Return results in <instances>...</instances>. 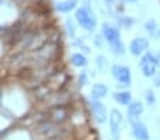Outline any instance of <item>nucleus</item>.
I'll use <instances>...</instances> for the list:
<instances>
[{
  "label": "nucleus",
  "instance_id": "f257e3e1",
  "mask_svg": "<svg viewBox=\"0 0 160 140\" xmlns=\"http://www.w3.org/2000/svg\"><path fill=\"white\" fill-rule=\"evenodd\" d=\"M159 67H160V61L157 58V54H154V52L148 51L145 55L140 57L139 68L142 71L143 76H146V78H154Z\"/></svg>",
  "mask_w": 160,
  "mask_h": 140
},
{
  "label": "nucleus",
  "instance_id": "f03ea898",
  "mask_svg": "<svg viewBox=\"0 0 160 140\" xmlns=\"http://www.w3.org/2000/svg\"><path fill=\"white\" fill-rule=\"evenodd\" d=\"M75 18H77V22H78V24L81 26L84 30L94 31L95 28H97V18H95V16L92 14L91 10L85 9V7H81V9L77 10Z\"/></svg>",
  "mask_w": 160,
  "mask_h": 140
},
{
  "label": "nucleus",
  "instance_id": "7ed1b4c3",
  "mask_svg": "<svg viewBox=\"0 0 160 140\" xmlns=\"http://www.w3.org/2000/svg\"><path fill=\"white\" fill-rule=\"evenodd\" d=\"M109 128H111V136L113 140H119L122 134V123H123V116H122L121 110L112 109L109 113Z\"/></svg>",
  "mask_w": 160,
  "mask_h": 140
},
{
  "label": "nucleus",
  "instance_id": "20e7f679",
  "mask_svg": "<svg viewBox=\"0 0 160 140\" xmlns=\"http://www.w3.org/2000/svg\"><path fill=\"white\" fill-rule=\"evenodd\" d=\"M111 72H112V76L121 85H123V86L130 85V82H132V74H130L129 67H125V65H121V64H113L111 67Z\"/></svg>",
  "mask_w": 160,
  "mask_h": 140
},
{
  "label": "nucleus",
  "instance_id": "39448f33",
  "mask_svg": "<svg viewBox=\"0 0 160 140\" xmlns=\"http://www.w3.org/2000/svg\"><path fill=\"white\" fill-rule=\"evenodd\" d=\"M89 109H91V112H92L94 120L98 123V125H103L105 122H108L109 116H108V112H106V106L101 101H94V99H91Z\"/></svg>",
  "mask_w": 160,
  "mask_h": 140
},
{
  "label": "nucleus",
  "instance_id": "423d86ee",
  "mask_svg": "<svg viewBox=\"0 0 160 140\" xmlns=\"http://www.w3.org/2000/svg\"><path fill=\"white\" fill-rule=\"evenodd\" d=\"M149 46H150V41L146 37H136L130 41L129 44V52L135 57H142L146 52L149 51Z\"/></svg>",
  "mask_w": 160,
  "mask_h": 140
},
{
  "label": "nucleus",
  "instance_id": "0eeeda50",
  "mask_svg": "<svg viewBox=\"0 0 160 140\" xmlns=\"http://www.w3.org/2000/svg\"><path fill=\"white\" fill-rule=\"evenodd\" d=\"M130 132H132V136L136 140H149L150 139V133H149L148 126L145 125L140 120H135V122L130 123Z\"/></svg>",
  "mask_w": 160,
  "mask_h": 140
},
{
  "label": "nucleus",
  "instance_id": "6e6552de",
  "mask_svg": "<svg viewBox=\"0 0 160 140\" xmlns=\"http://www.w3.org/2000/svg\"><path fill=\"white\" fill-rule=\"evenodd\" d=\"M143 110H145V106H143L142 102L139 101H133L130 105L126 106V116L129 123L135 122V120H139V118L142 116Z\"/></svg>",
  "mask_w": 160,
  "mask_h": 140
},
{
  "label": "nucleus",
  "instance_id": "1a4fd4ad",
  "mask_svg": "<svg viewBox=\"0 0 160 140\" xmlns=\"http://www.w3.org/2000/svg\"><path fill=\"white\" fill-rule=\"evenodd\" d=\"M102 37L108 44H113L121 40V31L115 26L102 24Z\"/></svg>",
  "mask_w": 160,
  "mask_h": 140
},
{
  "label": "nucleus",
  "instance_id": "9d476101",
  "mask_svg": "<svg viewBox=\"0 0 160 140\" xmlns=\"http://www.w3.org/2000/svg\"><path fill=\"white\" fill-rule=\"evenodd\" d=\"M106 95H108V86L105 84H95L91 88V99H94V101H101Z\"/></svg>",
  "mask_w": 160,
  "mask_h": 140
},
{
  "label": "nucleus",
  "instance_id": "9b49d317",
  "mask_svg": "<svg viewBox=\"0 0 160 140\" xmlns=\"http://www.w3.org/2000/svg\"><path fill=\"white\" fill-rule=\"evenodd\" d=\"M113 101L119 105H123V106H128L133 102L132 99V94L129 91H118L113 94Z\"/></svg>",
  "mask_w": 160,
  "mask_h": 140
},
{
  "label": "nucleus",
  "instance_id": "f8f14e48",
  "mask_svg": "<svg viewBox=\"0 0 160 140\" xmlns=\"http://www.w3.org/2000/svg\"><path fill=\"white\" fill-rule=\"evenodd\" d=\"M71 64L77 68H85L88 65V60L82 52H75L71 55Z\"/></svg>",
  "mask_w": 160,
  "mask_h": 140
},
{
  "label": "nucleus",
  "instance_id": "ddd939ff",
  "mask_svg": "<svg viewBox=\"0 0 160 140\" xmlns=\"http://www.w3.org/2000/svg\"><path fill=\"white\" fill-rule=\"evenodd\" d=\"M77 3H78V0H64V2H60L57 4V10L61 13H68L75 9Z\"/></svg>",
  "mask_w": 160,
  "mask_h": 140
},
{
  "label": "nucleus",
  "instance_id": "4468645a",
  "mask_svg": "<svg viewBox=\"0 0 160 140\" xmlns=\"http://www.w3.org/2000/svg\"><path fill=\"white\" fill-rule=\"evenodd\" d=\"M159 27L160 26H157L154 18H150V20H148V22L145 23V30L148 31L152 37H157V30H159Z\"/></svg>",
  "mask_w": 160,
  "mask_h": 140
},
{
  "label": "nucleus",
  "instance_id": "2eb2a0df",
  "mask_svg": "<svg viewBox=\"0 0 160 140\" xmlns=\"http://www.w3.org/2000/svg\"><path fill=\"white\" fill-rule=\"evenodd\" d=\"M109 48H111L112 54H115V55H123L125 51H126L125 44L122 43V40H119V41H116V43H113V44H109Z\"/></svg>",
  "mask_w": 160,
  "mask_h": 140
},
{
  "label": "nucleus",
  "instance_id": "dca6fc26",
  "mask_svg": "<svg viewBox=\"0 0 160 140\" xmlns=\"http://www.w3.org/2000/svg\"><path fill=\"white\" fill-rule=\"evenodd\" d=\"M65 28H67V34H68V37L75 38L77 28H75V24H74V22L71 20V18H67L65 20Z\"/></svg>",
  "mask_w": 160,
  "mask_h": 140
},
{
  "label": "nucleus",
  "instance_id": "f3484780",
  "mask_svg": "<svg viewBox=\"0 0 160 140\" xmlns=\"http://www.w3.org/2000/svg\"><path fill=\"white\" fill-rule=\"evenodd\" d=\"M145 99H146V104L150 105V106H153L156 104V95H154V92L152 89H146L145 91Z\"/></svg>",
  "mask_w": 160,
  "mask_h": 140
},
{
  "label": "nucleus",
  "instance_id": "a211bd4d",
  "mask_svg": "<svg viewBox=\"0 0 160 140\" xmlns=\"http://www.w3.org/2000/svg\"><path fill=\"white\" fill-rule=\"evenodd\" d=\"M95 64H97V67H98L99 71H105V68L108 67V60H106L103 55H98Z\"/></svg>",
  "mask_w": 160,
  "mask_h": 140
},
{
  "label": "nucleus",
  "instance_id": "6ab92c4d",
  "mask_svg": "<svg viewBox=\"0 0 160 140\" xmlns=\"http://www.w3.org/2000/svg\"><path fill=\"white\" fill-rule=\"evenodd\" d=\"M88 72L87 71H82L81 74H79V76H78V84H79V86H85L88 84Z\"/></svg>",
  "mask_w": 160,
  "mask_h": 140
},
{
  "label": "nucleus",
  "instance_id": "aec40b11",
  "mask_svg": "<svg viewBox=\"0 0 160 140\" xmlns=\"http://www.w3.org/2000/svg\"><path fill=\"white\" fill-rule=\"evenodd\" d=\"M153 84H154V86H156V88H160V72H157L156 76L153 78Z\"/></svg>",
  "mask_w": 160,
  "mask_h": 140
},
{
  "label": "nucleus",
  "instance_id": "412c9836",
  "mask_svg": "<svg viewBox=\"0 0 160 140\" xmlns=\"http://www.w3.org/2000/svg\"><path fill=\"white\" fill-rule=\"evenodd\" d=\"M77 46H78L81 50H84L85 54H88V52H89V47H87L84 43H81V41H78V44H77Z\"/></svg>",
  "mask_w": 160,
  "mask_h": 140
},
{
  "label": "nucleus",
  "instance_id": "4be33fe9",
  "mask_svg": "<svg viewBox=\"0 0 160 140\" xmlns=\"http://www.w3.org/2000/svg\"><path fill=\"white\" fill-rule=\"evenodd\" d=\"M82 4H84L85 9L91 10V0H82Z\"/></svg>",
  "mask_w": 160,
  "mask_h": 140
},
{
  "label": "nucleus",
  "instance_id": "5701e85b",
  "mask_svg": "<svg viewBox=\"0 0 160 140\" xmlns=\"http://www.w3.org/2000/svg\"><path fill=\"white\" fill-rule=\"evenodd\" d=\"M123 2H126V3H135L136 0H123Z\"/></svg>",
  "mask_w": 160,
  "mask_h": 140
},
{
  "label": "nucleus",
  "instance_id": "b1692460",
  "mask_svg": "<svg viewBox=\"0 0 160 140\" xmlns=\"http://www.w3.org/2000/svg\"><path fill=\"white\" fill-rule=\"evenodd\" d=\"M157 38L160 40V27H159V30H157Z\"/></svg>",
  "mask_w": 160,
  "mask_h": 140
}]
</instances>
